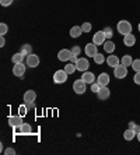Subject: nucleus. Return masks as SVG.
I'll list each match as a JSON object with an SVG mask.
<instances>
[{
  "label": "nucleus",
  "instance_id": "nucleus-16",
  "mask_svg": "<svg viewBox=\"0 0 140 155\" xmlns=\"http://www.w3.org/2000/svg\"><path fill=\"white\" fill-rule=\"evenodd\" d=\"M123 43H125L128 48H132L135 43H136V36L133 34H128V35L123 36Z\"/></svg>",
  "mask_w": 140,
  "mask_h": 155
},
{
  "label": "nucleus",
  "instance_id": "nucleus-39",
  "mask_svg": "<svg viewBox=\"0 0 140 155\" xmlns=\"http://www.w3.org/2000/svg\"><path fill=\"white\" fill-rule=\"evenodd\" d=\"M133 131H135V133H139V131H140V126H137V124H136V126H135V129H133Z\"/></svg>",
  "mask_w": 140,
  "mask_h": 155
},
{
  "label": "nucleus",
  "instance_id": "nucleus-22",
  "mask_svg": "<svg viewBox=\"0 0 140 155\" xmlns=\"http://www.w3.org/2000/svg\"><path fill=\"white\" fill-rule=\"evenodd\" d=\"M121 63H122L123 66H126V67L132 66V63H133L132 56H130V54H125V56H122V59H121Z\"/></svg>",
  "mask_w": 140,
  "mask_h": 155
},
{
  "label": "nucleus",
  "instance_id": "nucleus-29",
  "mask_svg": "<svg viewBox=\"0 0 140 155\" xmlns=\"http://www.w3.org/2000/svg\"><path fill=\"white\" fill-rule=\"evenodd\" d=\"M27 109H28V106H27V105H20V106H18V115H21V116H25L27 115Z\"/></svg>",
  "mask_w": 140,
  "mask_h": 155
},
{
  "label": "nucleus",
  "instance_id": "nucleus-14",
  "mask_svg": "<svg viewBox=\"0 0 140 155\" xmlns=\"http://www.w3.org/2000/svg\"><path fill=\"white\" fill-rule=\"evenodd\" d=\"M81 80L86 84H93V83H95V76H94V73H91V71H83Z\"/></svg>",
  "mask_w": 140,
  "mask_h": 155
},
{
  "label": "nucleus",
  "instance_id": "nucleus-17",
  "mask_svg": "<svg viewBox=\"0 0 140 155\" xmlns=\"http://www.w3.org/2000/svg\"><path fill=\"white\" fill-rule=\"evenodd\" d=\"M121 63V60H119V58L118 56H115V54H109L107 58V64L109 66V67H116V66Z\"/></svg>",
  "mask_w": 140,
  "mask_h": 155
},
{
  "label": "nucleus",
  "instance_id": "nucleus-12",
  "mask_svg": "<svg viewBox=\"0 0 140 155\" xmlns=\"http://www.w3.org/2000/svg\"><path fill=\"white\" fill-rule=\"evenodd\" d=\"M9 124L11 127H20L22 124V116L17 115V116H9Z\"/></svg>",
  "mask_w": 140,
  "mask_h": 155
},
{
  "label": "nucleus",
  "instance_id": "nucleus-36",
  "mask_svg": "<svg viewBox=\"0 0 140 155\" xmlns=\"http://www.w3.org/2000/svg\"><path fill=\"white\" fill-rule=\"evenodd\" d=\"M4 154H6V155H14L15 154V150H14V148H10V147H9L7 150H4Z\"/></svg>",
  "mask_w": 140,
  "mask_h": 155
},
{
  "label": "nucleus",
  "instance_id": "nucleus-19",
  "mask_svg": "<svg viewBox=\"0 0 140 155\" xmlns=\"http://www.w3.org/2000/svg\"><path fill=\"white\" fill-rule=\"evenodd\" d=\"M81 34H84V32H83L81 27H79V25L72 27V29H70V36H72V38H79Z\"/></svg>",
  "mask_w": 140,
  "mask_h": 155
},
{
  "label": "nucleus",
  "instance_id": "nucleus-18",
  "mask_svg": "<svg viewBox=\"0 0 140 155\" xmlns=\"http://www.w3.org/2000/svg\"><path fill=\"white\" fill-rule=\"evenodd\" d=\"M102 46H104V51L107 52V53H114V51H115V43L112 42L111 39H107L104 42V45H102Z\"/></svg>",
  "mask_w": 140,
  "mask_h": 155
},
{
  "label": "nucleus",
  "instance_id": "nucleus-30",
  "mask_svg": "<svg viewBox=\"0 0 140 155\" xmlns=\"http://www.w3.org/2000/svg\"><path fill=\"white\" fill-rule=\"evenodd\" d=\"M105 32V36H107V39H111L112 36H114V32H112V28H109V27H107V28L102 29Z\"/></svg>",
  "mask_w": 140,
  "mask_h": 155
},
{
  "label": "nucleus",
  "instance_id": "nucleus-3",
  "mask_svg": "<svg viewBox=\"0 0 140 155\" xmlns=\"http://www.w3.org/2000/svg\"><path fill=\"white\" fill-rule=\"evenodd\" d=\"M114 76H115L116 78H119V80L125 78V77L128 76V67L123 66L122 63H119L116 67H114Z\"/></svg>",
  "mask_w": 140,
  "mask_h": 155
},
{
  "label": "nucleus",
  "instance_id": "nucleus-2",
  "mask_svg": "<svg viewBox=\"0 0 140 155\" xmlns=\"http://www.w3.org/2000/svg\"><path fill=\"white\" fill-rule=\"evenodd\" d=\"M35 99H36V92L35 91H32V90L25 91L24 102H25V105H27L28 108H34V105H35Z\"/></svg>",
  "mask_w": 140,
  "mask_h": 155
},
{
  "label": "nucleus",
  "instance_id": "nucleus-13",
  "mask_svg": "<svg viewBox=\"0 0 140 155\" xmlns=\"http://www.w3.org/2000/svg\"><path fill=\"white\" fill-rule=\"evenodd\" d=\"M97 95L100 101H105V99H108V98L111 97V91H109L108 87H101L100 91L97 92Z\"/></svg>",
  "mask_w": 140,
  "mask_h": 155
},
{
  "label": "nucleus",
  "instance_id": "nucleus-41",
  "mask_svg": "<svg viewBox=\"0 0 140 155\" xmlns=\"http://www.w3.org/2000/svg\"><path fill=\"white\" fill-rule=\"evenodd\" d=\"M137 29H139V32H140V22H139V25H137Z\"/></svg>",
  "mask_w": 140,
  "mask_h": 155
},
{
  "label": "nucleus",
  "instance_id": "nucleus-15",
  "mask_svg": "<svg viewBox=\"0 0 140 155\" xmlns=\"http://www.w3.org/2000/svg\"><path fill=\"white\" fill-rule=\"evenodd\" d=\"M97 83L100 84L101 87H107L108 84H109V74H107V73H101L100 76H98V78H97Z\"/></svg>",
  "mask_w": 140,
  "mask_h": 155
},
{
  "label": "nucleus",
  "instance_id": "nucleus-25",
  "mask_svg": "<svg viewBox=\"0 0 140 155\" xmlns=\"http://www.w3.org/2000/svg\"><path fill=\"white\" fill-rule=\"evenodd\" d=\"M93 59H94V61H95V64H102L104 61H107V59H105V56L102 53H97Z\"/></svg>",
  "mask_w": 140,
  "mask_h": 155
},
{
  "label": "nucleus",
  "instance_id": "nucleus-40",
  "mask_svg": "<svg viewBox=\"0 0 140 155\" xmlns=\"http://www.w3.org/2000/svg\"><path fill=\"white\" fill-rule=\"evenodd\" d=\"M136 137H137V140H139V143H140V131L136 134Z\"/></svg>",
  "mask_w": 140,
  "mask_h": 155
},
{
  "label": "nucleus",
  "instance_id": "nucleus-31",
  "mask_svg": "<svg viewBox=\"0 0 140 155\" xmlns=\"http://www.w3.org/2000/svg\"><path fill=\"white\" fill-rule=\"evenodd\" d=\"M7 31H9L7 24L2 22V24H0V34H2V35H6V34H7Z\"/></svg>",
  "mask_w": 140,
  "mask_h": 155
},
{
  "label": "nucleus",
  "instance_id": "nucleus-4",
  "mask_svg": "<svg viewBox=\"0 0 140 155\" xmlns=\"http://www.w3.org/2000/svg\"><path fill=\"white\" fill-rule=\"evenodd\" d=\"M67 73H66V70L63 69V70H56L55 71V74H53V81L56 84H63V83H66L67 81Z\"/></svg>",
  "mask_w": 140,
  "mask_h": 155
},
{
  "label": "nucleus",
  "instance_id": "nucleus-6",
  "mask_svg": "<svg viewBox=\"0 0 140 155\" xmlns=\"http://www.w3.org/2000/svg\"><path fill=\"white\" fill-rule=\"evenodd\" d=\"M76 67H77L79 71H87L88 67H90V61L87 58H79L77 63H76Z\"/></svg>",
  "mask_w": 140,
  "mask_h": 155
},
{
  "label": "nucleus",
  "instance_id": "nucleus-32",
  "mask_svg": "<svg viewBox=\"0 0 140 155\" xmlns=\"http://www.w3.org/2000/svg\"><path fill=\"white\" fill-rule=\"evenodd\" d=\"M100 88H101V85L97 83V81H95V83H93V84H91V91H93L94 94H97L98 91H100Z\"/></svg>",
  "mask_w": 140,
  "mask_h": 155
},
{
  "label": "nucleus",
  "instance_id": "nucleus-37",
  "mask_svg": "<svg viewBox=\"0 0 140 155\" xmlns=\"http://www.w3.org/2000/svg\"><path fill=\"white\" fill-rule=\"evenodd\" d=\"M77 60H79V58H77V56H76V54H72V58H70V61H72V63H77Z\"/></svg>",
  "mask_w": 140,
  "mask_h": 155
},
{
  "label": "nucleus",
  "instance_id": "nucleus-20",
  "mask_svg": "<svg viewBox=\"0 0 140 155\" xmlns=\"http://www.w3.org/2000/svg\"><path fill=\"white\" fill-rule=\"evenodd\" d=\"M20 52H21L25 58H27V56H29V54L32 53V46H31V45H28V43H25V45H22V46H21V51H20Z\"/></svg>",
  "mask_w": 140,
  "mask_h": 155
},
{
  "label": "nucleus",
  "instance_id": "nucleus-28",
  "mask_svg": "<svg viewBox=\"0 0 140 155\" xmlns=\"http://www.w3.org/2000/svg\"><path fill=\"white\" fill-rule=\"evenodd\" d=\"M91 22H83V25H81V29H83V32H90L91 31Z\"/></svg>",
  "mask_w": 140,
  "mask_h": 155
},
{
  "label": "nucleus",
  "instance_id": "nucleus-38",
  "mask_svg": "<svg viewBox=\"0 0 140 155\" xmlns=\"http://www.w3.org/2000/svg\"><path fill=\"white\" fill-rule=\"evenodd\" d=\"M4 45H6V41H4V35H2V38H0V46L3 48Z\"/></svg>",
  "mask_w": 140,
  "mask_h": 155
},
{
  "label": "nucleus",
  "instance_id": "nucleus-33",
  "mask_svg": "<svg viewBox=\"0 0 140 155\" xmlns=\"http://www.w3.org/2000/svg\"><path fill=\"white\" fill-rule=\"evenodd\" d=\"M13 2H14V0H0V4H2L3 7H9V6L13 4Z\"/></svg>",
  "mask_w": 140,
  "mask_h": 155
},
{
  "label": "nucleus",
  "instance_id": "nucleus-10",
  "mask_svg": "<svg viewBox=\"0 0 140 155\" xmlns=\"http://www.w3.org/2000/svg\"><path fill=\"white\" fill-rule=\"evenodd\" d=\"M97 53H98L97 45H95L94 42L87 43V45H86V56H87V58H94Z\"/></svg>",
  "mask_w": 140,
  "mask_h": 155
},
{
  "label": "nucleus",
  "instance_id": "nucleus-27",
  "mask_svg": "<svg viewBox=\"0 0 140 155\" xmlns=\"http://www.w3.org/2000/svg\"><path fill=\"white\" fill-rule=\"evenodd\" d=\"M132 69L135 70V71H140V59H135L132 63Z\"/></svg>",
  "mask_w": 140,
  "mask_h": 155
},
{
  "label": "nucleus",
  "instance_id": "nucleus-34",
  "mask_svg": "<svg viewBox=\"0 0 140 155\" xmlns=\"http://www.w3.org/2000/svg\"><path fill=\"white\" fill-rule=\"evenodd\" d=\"M72 53L76 54V56H79V54L81 53V48H80V46H73L72 48Z\"/></svg>",
  "mask_w": 140,
  "mask_h": 155
},
{
  "label": "nucleus",
  "instance_id": "nucleus-24",
  "mask_svg": "<svg viewBox=\"0 0 140 155\" xmlns=\"http://www.w3.org/2000/svg\"><path fill=\"white\" fill-rule=\"evenodd\" d=\"M31 131H32V129H31L28 123H22L20 126V133L21 134H31Z\"/></svg>",
  "mask_w": 140,
  "mask_h": 155
},
{
  "label": "nucleus",
  "instance_id": "nucleus-1",
  "mask_svg": "<svg viewBox=\"0 0 140 155\" xmlns=\"http://www.w3.org/2000/svg\"><path fill=\"white\" fill-rule=\"evenodd\" d=\"M133 28H132V24L129 21H126V20H121L118 22V32L122 34L123 36L128 35V34H132Z\"/></svg>",
  "mask_w": 140,
  "mask_h": 155
},
{
  "label": "nucleus",
  "instance_id": "nucleus-35",
  "mask_svg": "<svg viewBox=\"0 0 140 155\" xmlns=\"http://www.w3.org/2000/svg\"><path fill=\"white\" fill-rule=\"evenodd\" d=\"M133 81H135V84L140 85V71H137L136 74H135V77H133Z\"/></svg>",
  "mask_w": 140,
  "mask_h": 155
},
{
  "label": "nucleus",
  "instance_id": "nucleus-8",
  "mask_svg": "<svg viewBox=\"0 0 140 155\" xmlns=\"http://www.w3.org/2000/svg\"><path fill=\"white\" fill-rule=\"evenodd\" d=\"M25 69H27V67H25L24 63H15L14 67H13V74H14L15 77H20V78H21L25 74Z\"/></svg>",
  "mask_w": 140,
  "mask_h": 155
},
{
  "label": "nucleus",
  "instance_id": "nucleus-7",
  "mask_svg": "<svg viewBox=\"0 0 140 155\" xmlns=\"http://www.w3.org/2000/svg\"><path fill=\"white\" fill-rule=\"evenodd\" d=\"M107 41V36H105V32L104 31H97V34H94L93 36V42L100 46V45H104V42Z\"/></svg>",
  "mask_w": 140,
  "mask_h": 155
},
{
  "label": "nucleus",
  "instance_id": "nucleus-9",
  "mask_svg": "<svg viewBox=\"0 0 140 155\" xmlns=\"http://www.w3.org/2000/svg\"><path fill=\"white\" fill-rule=\"evenodd\" d=\"M39 64V58L36 56L35 53H31L29 56H27V66L31 67V69H35Z\"/></svg>",
  "mask_w": 140,
  "mask_h": 155
},
{
  "label": "nucleus",
  "instance_id": "nucleus-11",
  "mask_svg": "<svg viewBox=\"0 0 140 155\" xmlns=\"http://www.w3.org/2000/svg\"><path fill=\"white\" fill-rule=\"evenodd\" d=\"M72 49H62V51H59L58 53V59L60 61H67L70 60V58H72Z\"/></svg>",
  "mask_w": 140,
  "mask_h": 155
},
{
  "label": "nucleus",
  "instance_id": "nucleus-26",
  "mask_svg": "<svg viewBox=\"0 0 140 155\" xmlns=\"http://www.w3.org/2000/svg\"><path fill=\"white\" fill-rule=\"evenodd\" d=\"M65 70H66V73H67L69 76H70V74H73V73L77 70V67H76L74 63H69V64L65 66Z\"/></svg>",
  "mask_w": 140,
  "mask_h": 155
},
{
  "label": "nucleus",
  "instance_id": "nucleus-21",
  "mask_svg": "<svg viewBox=\"0 0 140 155\" xmlns=\"http://www.w3.org/2000/svg\"><path fill=\"white\" fill-rule=\"evenodd\" d=\"M135 137H136V133H135L132 129H128L125 133H123V138H125L126 141H132Z\"/></svg>",
  "mask_w": 140,
  "mask_h": 155
},
{
  "label": "nucleus",
  "instance_id": "nucleus-23",
  "mask_svg": "<svg viewBox=\"0 0 140 155\" xmlns=\"http://www.w3.org/2000/svg\"><path fill=\"white\" fill-rule=\"evenodd\" d=\"M24 54L21 53V52H18V53H14L13 54V58H11V61H13V63H22V60H24Z\"/></svg>",
  "mask_w": 140,
  "mask_h": 155
},
{
  "label": "nucleus",
  "instance_id": "nucleus-5",
  "mask_svg": "<svg viewBox=\"0 0 140 155\" xmlns=\"http://www.w3.org/2000/svg\"><path fill=\"white\" fill-rule=\"evenodd\" d=\"M73 90H74V92L76 94H84L86 92V90H87V84L83 81L81 78L80 80H76L74 83H73Z\"/></svg>",
  "mask_w": 140,
  "mask_h": 155
}]
</instances>
